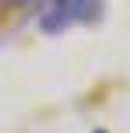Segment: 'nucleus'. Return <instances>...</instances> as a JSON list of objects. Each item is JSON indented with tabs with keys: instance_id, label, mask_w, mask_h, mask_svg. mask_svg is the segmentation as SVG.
<instances>
[{
	"instance_id": "obj_1",
	"label": "nucleus",
	"mask_w": 130,
	"mask_h": 133,
	"mask_svg": "<svg viewBox=\"0 0 130 133\" xmlns=\"http://www.w3.org/2000/svg\"><path fill=\"white\" fill-rule=\"evenodd\" d=\"M53 4H63V0H46V7H53Z\"/></svg>"
}]
</instances>
